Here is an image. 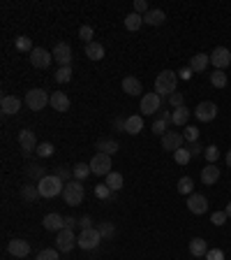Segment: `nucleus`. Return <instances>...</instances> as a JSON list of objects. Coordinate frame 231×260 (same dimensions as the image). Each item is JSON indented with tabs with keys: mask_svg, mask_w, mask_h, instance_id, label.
<instances>
[{
	"mask_svg": "<svg viewBox=\"0 0 231 260\" xmlns=\"http://www.w3.org/2000/svg\"><path fill=\"white\" fill-rule=\"evenodd\" d=\"M37 188H40L42 197H58L65 191V181L58 174H46L42 181H37Z\"/></svg>",
	"mask_w": 231,
	"mask_h": 260,
	"instance_id": "obj_1",
	"label": "nucleus"
},
{
	"mask_svg": "<svg viewBox=\"0 0 231 260\" xmlns=\"http://www.w3.org/2000/svg\"><path fill=\"white\" fill-rule=\"evenodd\" d=\"M176 86H178V74L171 72V70H162L155 79V93L160 95H174Z\"/></svg>",
	"mask_w": 231,
	"mask_h": 260,
	"instance_id": "obj_2",
	"label": "nucleus"
},
{
	"mask_svg": "<svg viewBox=\"0 0 231 260\" xmlns=\"http://www.w3.org/2000/svg\"><path fill=\"white\" fill-rule=\"evenodd\" d=\"M63 197H65V202L70 204V207H79V204L84 202V197H86V191H84V184L77 179H72L65 184V191H63Z\"/></svg>",
	"mask_w": 231,
	"mask_h": 260,
	"instance_id": "obj_3",
	"label": "nucleus"
},
{
	"mask_svg": "<svg viewBox=\"0 0 231 260\" xmlns=\"http://www.w3.org/2000/svg\"><path fill=\"white\" fill-rule=\"evenodd\" d=\"M99 242H102V235H99L97 228H86V230L79 232V237H77V246H81L84 251L97 249Z\"/></svg>",
	"mask_w": 231,
	"mask_h": 260,
	"instance_id": "obj_4",
	"label": "nucleus"
},
{
	"mask_svg": "<svg viewBox=\"0 0 231 260\" xmlns=\"http://www.w3.org/2000/svg\"><path fill=\"white\" fill-rule=\"evenodd\" d=\"M49 102H51V98H49V93H46L44 88H33V91H28V93H26V105H28L33 112H40V109H44Z\"/></svg>",
	"mask_w": 231,
	"mask_h": 260,
	"instance_id": "obj_5",
	"label": "nucleus"
},
{
	"mask_svg": "<svg viewBox=\"0 0 231 260\" xmlns=\"http://www.w3.org/2000/svg\"><path fill=\"white\" fill-rule=\"evenodd\" d=\"M91 170H92V174H97V177H106V174L111 172V156L97 151L91 160Z\"/></svg>",
	"mask_w": 231,
	"mask_h": 260,
	"instance_id": "obj_6",
	"label": "nucleus"
},
{
	"mask_svg": "<svg viewBox=\"0 0 231 260\" xmlns=\"http://www.w3.org/2000/svg\"><path fill=\"white\" fill-rule=\"evenodd\" d=\"M194 116L201 123L215 121V119H217V105H215V102H210V100L199 102V105H196V109H194Z\"/></svg>",
	"mask_w": 231,
	"mask_h": 260,
	"instance_id": "obj_7",
	"label": "nucleus"
},
{
	"mask_svg": "<svg viewBox=\"0 0 231 260\" xmlns=\"http://www.w3.org/2000/svg\"><path fill=\"white\" fill-rule=\"evenodd\" d=\"M185 146V137H183L181 132H176V130H169V132H164L162 135V149L164 151H178V149H183Z\"/></svg>",
	"mask_w": 231,
	"mask_h": 260,
	"instance_id": "obj_8",
	"label": "nucleus"
},
{
	"mask_svg": "<svg viewBox=\"0 0 231 260\" xmlns=\"http://www.w3.org/2000/svg\"><path fill=\"white\" fill-rule=\"evenodd\" d=\"M210 63L215 65V70H224L231 65V51L227 47H215L210 51Z\"/></svg>",
	"mask_w": 231,
	"mask_h": 260,
	"instance_id": "obj_9",
	"label": "nucleus"
},
{
	"mask_svg": "<svg viewBox=\"0 0 231 260\" xmlns=\"http://www.w3.org/2000/svg\"><path fill=\"white\" fill-rule=\"evenodd\" d=\"M74 246H77V237H74V232H72L70 228H63V230L58 232V237H56V249H58V251L70 253Z\"/></svg>",
	"mask_w": 231,
	"mask_h": 260,
	"instance_id": "obj_10",
	"label": "nucleus"
},
{
	"mask_svg": "<svg viewBox=\"0 0 231 260\" xmlns=\"http://www.w3.org/2000/svg\"><path fill=\"white\" fill-rule=\"evenodd\" d=\"M53 61H56L60 67H70L72 63V47L67 42H58L53 47Z\"/></svg>",
	"mask_w": 231,
	"mask_h": 260,
	"instance_id": "obj_11",
	"label": "nucleus"
},
{
	"mask_svg": "<svg viewBox=\"0 0 231 260\" xmlns=\"http://www.w3.org/2000/svg\"><path fill=\"white\" fill-rule=\"evenodd\" d=\"M51 61H53V54H49V51L42 49V47H35V49L30 51V63H33V67L44 70V67L51 65Z\"/></svg>",
	"mask_w": 231,
	"mask_h": 260,
	"instance_id": "obj_12",
	"label": "nucleus"
},
{
	"mask_svg": "<svg viewBox=\"0 0 231 260\" xmlns=\"http://www.w3.org/2000/svg\"><path fill=\"white\" fill-rule=\"evenodd\" d=\"M160 107H162V98L155 91L153 93H143V98H141V112H143V116L160 112Z\"/></svg>",
	"mask_w": 231,
	"mask_h": 260,
	"instance_id": "obj_13",
	"label": "nucleus"
},
{
	"mask_svg": "<svg viewBox=\"0 0 231 260\" xmlns=\"http://www.w3.org/2000/svg\"><path fill=\"white\" fill-rule=\"evenodd\" d=\"M19 144H21V149H23V153L28 156L30 151H37V137H35V130L33 128H26V130H21L19 132Z\"/></svg>",
	"mask_w": 231,
	"mask_h": 260,
	"instance_id": "obj_14",
	"label": "nucleus"
},
{
	"mask_svg": "<svg viewBox=\"0 0 231 260\" xmlns=\"http://www.w3.org/2000/svg\"><path fill=\"white\" fill-rule=\"evenodd\" d=\"M187 209L192 211V214H206L208 211V200H206V195H201V193H192L187 197Z\"/></svg>",
	"mask_w": 231,
	"mask_h": 260,
	"instance_id": "obj_15",
	"label": "nucleus"
},
{
	"mask_svg": "<svg viewBox=\"0 0 231 260\" xmlns=\"http://www.w3.org/2000/svg\"><path fill=\"white\" fill-rule=\"evenodd\" d=\"M7 251L14 256V258H26L30 253V244L26 242V239H12L7 244Z\"/></svg>",
	"mask_w": 231,
	"mask_h": 260,
	"instance_id": "obj_16",
	"label": "nucleus"
},
{
	"mask_svg": "<svg viewBox=\"0 0 231 260\" xmlns=\"http://www.w3.org/2000/svg\"><path fill=\"white\" fill-rule=\"evenodd\" d=\"M217 179H220V167H217L215 163H208V165L201 170V181L206 186H213V184H217Z\"/></svg>",
	"mask_w": 231,
	"mask_h": 260,
	"instance_id": "obj_17",
	"label": "nucleus"
},
{
	"mask_svg": "<svg viewBox=\"0 0 231 260\" xmlns=\"http://www.w3.org/2000/svg\"><path fill=\"white\" fill-rule=\"evenodd\" d=\"M0 109H2V114H16L21 109V100L16 95H5L0 100Z\"/></svg>",
	"mask_w": 231,
	"mask_h": 260,
	"instance_id": "obj_18",
	"label": "nucleus"
},
{
	"mask_svg": "<svg viewBox=\"0 0 231 260\" xmlns=\"http://www.w3.org/2000/svg\"><path fill=\"white\" fill-rule=\"evenodd\" d=\"M141 130H143V116L139 114H132L125 119V132L127 135H139Z\"/></svg>",
	"mask_w": 231,
	"mask_h": 260,
	"instance_id": "obj_19",
	"label": "nucleus"
},
{
	"mask_svg": "<svg viewBox=\"0 0 231 260\" xmlns=\"http://www.w3.org/2000/svg\"><path fill=\"white\" fill-rule=\"evenodd\" d=\"M208 63H210V54L199 51V54L192 56V61H189V70H192V72H203V70L208 67Z\"/></svg>",
	"mask_w": 231,
	"mask_h": 260,
	"instance_id": "obj_20",
	"label": "nucleus"
},
{
	"mask_svg": "<svg viewBox=\"0 0 231 260\" xmlns=\"http://www.w3.org/2000/svg\"><path fill=\"white\" fill-rule=\"evenodd\" d=\"M42 225L46 228V230H53V232H60L65 228V218L60 216V214H46L42 221Z\"/></svg>",
	"mask_w": 231,
	"mask_h": 260,
	"instance_id": "obj_21",
	"label": "nucleus"
},
{
	"mask_svg": "<svg viewBox=\"0 0 231 260\" xmlns=\"http://www.w3.org/2000/svg\"><path fill=\"white\" fill-rule=\"evenodd\" d=\"M49 105L56 109V112H67V109H70V98H67L63 91H56V93H51Z\"/></svg>",
	"mask_w": 231,
	"mask_h": 260,
	"instance_id": "obj_22",
	"label": "nucleus"
},
{
	"mask_svg": "<svg viewBox=\"0 0 231 260\" xmlns=\"http://www.w3.org/2000/svg\"><path fill=\"white\" fill-rule=\"evenodd\" d=\"M189 253L194 256V258H206V253H208V244H206V239L201 237H194L189 242Z\"/></svg>",
	"mask_w": 231,
	"mask_h": 260,
	"instance_id": "obj_23",
	"label": "nucleus"
},
{
	"mask_svg": "<svg viewBox=\"0 0 231 260\" xmlns=\"http://www.w3.org/2000/svg\"><path fill=\"white\" fill-rule=\"evenodd\" d=\"M123 91L127 95H141L143 93V86H141V81L137 77H125L123 79Z\"/></svg>",
	"mask_w": 231,
	"mask_h": 260,
	"instance_id": "obj_24",
	"label": "nucleus"
},
{
	"mask_svg": "<svg viewBox=\"0 0 231 260\" xmlns=\"http://www.w3.org/2000/svg\"><path fill=\"white\" fill-rule=\"evenodd\" d=\"M187 119H189V109L185 107V105L171 112V123L178 126V128H181V126H187Z\"/></svg>",
	"mask_w": 231,
	"mask_h": 260,
	"instance_id": "obj_25",
	"label": "nucleus"
},
{
	"mask_svg": "<svg viewBox=\"0 0 231 260\" xmlns=\"http://www.w3.org/2000/svg\"><path fill=\"white\" fill-rule=\"evenodd\" d=\"M86 56L91 58V61H102V58H104V47L99 42L86 44Z\"/></svg>",
	"mask_w": 231,
	"mask_h": 260,
	"instance_id": "obj_26",
	"label": "nucleus"
},
{
	"mask_svg": "<svg viewBox=\"0 0 231 260\" xmlns=\"http://www.w3.org/2000/svg\"><path fill=\"white\" fill-rule=\"evenodd\" d=\"M164 19H167V14H164L162 9H150V12L143 16V23H148V26H160V23H164Z\"/></svg>",
	"mask_w": 231,
	"mask_h": 260,
	"instance_id": "obj_27",
	"label": "nucleus"
},
{
	"mask_svg": "<svg viewBox=\"0 0 231 260\" xmlns=\"http://www.w3.org/2000/svg\"><path fill=\"white\" fill-rule=\"evenodd\" d=\"M26 177H28V179H37V181H42L44 177H46V172H44V167H42V165H37V163H33V165H26Z\"/></svg>",
	"mask_w": 231,
	"mask_h": 260,
	"instance_id": "obj_28",
	"label": "nucleus"
},
{
	"mask_svg": "<svg viewBox=\"0 0 231 260\" xmlns=\"http://www.w3.org/2000/svg\"><path fill=\"white\" fill-rule=\"evenodd\" d=\"M97 149H99V153H109V156H113V153L118 151V142H116V139H99Z\"/></svg>",
	"mask_w": 231,
	"mask_h": 260,
	"instance_id": "obj_29",
	"label": "nucleus"
},
{
	"mask_svg": "<svg viewBox=\"0 0 231 260\" xmlns=\"http://www.w3.org/2000/svg\"><path fill=\"white\" fill-rule=\"evenodd\" d=\"M106 186L118 193L120 188H123V174H120V172H109V174H106Z\"/></svg>",
	"mask_w": 231,
	"mask_h": 260,
	"instance_id": "obj_30",
	"label": "nucleus"
},
{
	"mask_svg": "<svg viewBox=\"0 0 231 260\" xmlns=\"http://www.w3.org/2000/svg\"><path fill=\"white\" fill-rule=\"evenodd\" d=\"M141 23H143V16L137 14V12H132V14H127V16H125V28H127V30H132V33L141 28Z\"/></svg>",
	"mask_w": 231,
	"mask_h": 260,
	"instance_id": "obj_31",
	"label": "nucleus"
},
{
	"mask_svg": "<svg viewBox=\"0 0 231 260\" xmlns=\"http://www.w3.org/2000/svg\"><path fill=\"white\" fill-rule=\"evenodd\" d=\"M21 197L26 200V202H35L37 197H42V195H40V188H37V186H30V184H28V186L21 188Z\"/></svg>",
	"mask_w": 231,
	"mask_h": 260,
	"instance_id": "obj_32",
	"label": "nucleus"
},
{
	"mask_svg": "<svg viewBox=\"0 0 231 260\" xmlns=\"http://www.w3.org/2000/svg\"><path fill=\"white\" fill-rule=\"evenodd\" d=\"M210 84L215 88H224L227 84H229V79H227V74H224V70H215V72L210 74Z\"/></svg>",
	"mask_w": 231,
	"mask_h": 260,
	"instance_id": "obj_33",
	"label": "nucleus"
},
{
	"mask_svg": "<svg viewBox=\"0 0 231 260\" xmlns=\"http://www.w3.org/2000/svg\"><path fill=\"white\" fill-rule=\"evenodd\" d=\"M53 79L58 84H70L72 81V67H58L56 74H53Z\"/></svg>",
	"mask_w": 231,
	"mask_h": 260,
	"instance_id": "obj_34",
	"label": "nucleus"
},
{
	"mask_svg": "<svg viewBox=\"0 0 231 260\" xmlns=\"http://www.w3.org/2000/svg\"><path fill=\"white\" fill-rule=\"evenodd\" d=\"M178 193L192 195V193H194V181L189 179V177H183V179L178 181Z\"/></svg>",
	"mask_w": 231,
	"mask_h": 260,
	"instance_id": "obj_35",
	"label": "nucleus"
},
{
	"mask_svg": "<svg viewBox=\"0 0 231 260\" xmlns=\"http://www.w3.org/2000/svg\"><path fill=\"white\" fill-rule=\"evenodd\" d=\"M72 170H74V179H77V181H84L86 177H88V172H92L91 165H86V163H77Z\"/></svg>",
	"mask_w": 231,
	"mask_h": 260,
	"instance_id": "obj_36",
	"label": "nucleus"
},
{
	"mask_svg": "<svg viewBox=\"0 0 231 260\" xmlns=\"http://www.w3.org/2000/svg\"><path fill=\"white\" fill-rule=\"evenodd\" d=\"M174 160H176V163H178V165H187L189 160H192V153H189L187 149L183 146V149H178V151L174 153Z\"/></svg>",
	"mask_w": 231,
	"mask_h": 260,
	"instance_id": "obj_37",
	"label": "nucleus"
},
{
	"mask_svg": "<svg viewBox=\"0 0 231 260\" xmlns=\"http://www.w3.org/2000/svg\"><path fill=\"white\" fill-rule=\"evenodd\" d=\"M183 137H185V142H199V128H194V126H185Z\"/></svg>",
	"mask_w": 231,
	"mask_h": 260,
	"instance_id": "obj_38",
	"label": "nucleus"
},
{
	"mask_svg": "<svg viewBox=\"0 0 231 260\" xmlns=\"http://www.w3.org/2000/svg\"><path fill=\"white\" fill-rule=\"evenodd\" d=\"M203 156H206V160L208 163H217V158H220V149H217L215 144H210L203 149Z\"/></svg>",
	"mask_w": 231,
	"mask_h": 260,
	"instance_id": "obj_39",
	"label": "nucleus"
},
{
	"mask_svg": "<svg viewBox=\"0 0 231 260\" xmlns=\"http://www.w3.org/2000/svg\"><path fill=\"white\" fill-rule=\"evenodd\" d=\"M53 151H56V149H53V144H49V142H44V144L37 146V156H40V158H51Z\"/></svg>",
	"mask_w": 231,
	"mask_h": 260,
	"instance_id": "obj_40",
	"label": "nucleus"
},
{
	"mask_svg": "<svg viewBox=\"0 0 231 260\" xmlns=\"http://www.w3.org/2000/svg\"><path fill=\"white\" fill-rule=\"evenodd\" d=\"M97 230H99V235H102V237H106V239H111L113 235H116V225H113V223H106V221H104V223L99 225Z\"/></svg>",
	"mask_w": 231,
	"mask_h": 260,
	"instance_id": "obj_41",
	"label": "nucleus"
},
{
	"mask_svg": "<svg viewBox=\"0 0 231 260\" xmlns=\"http://www.w3.org/2000/svg\"><path fill=\"white\" fill-rule=\"evenodd\" d=\"M92 35H95V30H92L91 26H81V28H79V37H81L86 44L92 42Z\"/></svg>",
	"mask_w": 231,
	"mask_h": 260,
	"instance_id": "obj_42",
	"label": "nucleus"
},
{
	"mask_svg": "<svg viewBox=\"0 0 231 260\" xmlns=\"http://www.w3.org/2000/svg\"><path fill=\"white\" fill-rule=\"evenodd\" d=\"M35 260H58V249H44L37 253Z\"/></svg>",
	"mask_w": 231,
	"mask_h": 260,
	"instance_id": "obj_43",
	"label": "nucleus"
},
{
	"mask_svg": "<svg viewBox=\"0 0 231 260\" xmlns=\"http://www.w3.org/2000/svg\"><path fill=\"white\" fill-rule=\"evenodd\" d=\"M16 49H19V51H33V42H30V37H26V35L16 37Z\"/></svg>",
	"mask_w": 231,
	"mask_h": 260,
	"instance_id": "obj_44",
	"label": "nucleus"
},
{
	"mask_svg": "<svg viewBox=\"0 0 231 260\" xmlns=\"http://www.w3.org/2000/svg\"><path fill=\"white\" fill-rule=\"evenodd\" d=\"M134 12H137V14H141V16H146L148 12H150L146 0H137V2H134Z\"/></svg>",
	"mask_w": 231,
	"mask_h": 260,
	"instance_id": "obj_45",
	"label": "nucleus"
},
{
	"mask_svg": "<svg viewBox=\"0 0 231 260\" xmlns=\"http://www.w3.org/2000/svg\"><path fill=\"white\" fill-rule=\"evenodd\" d=\"M227 211H215V214H213V216H210V223L213 225H224V221H227Z\"/></svg>",
	"mask_w": 231,
	"mask_h": 260,
	"instance_id": "obj_46",
	"label": "nucleus"
},
{
	"mask_svg": "<svg viewBox=\"0 0 231 260\" xmlns=\"http://www.w3.org/2000/svg\"><path fill=\"white\" fill-rule=\"evenodd\" d=\"M206 260H224V251L222 249H208Z\"/></svg>",
	"mask_w": 231,
	"mask_h": 260,
	"instance_id": "obj_47",
	"label": "nucleus"
},
{
	"mask_svg": "<svg viewBox=\"0 0 231 260\" xmlns=\"http://www.w3.org/2000/svg\"><path fill=\"white\" fill-rule=\"evenodd\" d=\"M58 177H60V179H63L65 181V184H67V181H72L70 179V174H74V170H70V167H65V165H60V167H58Z\"/></svg>",
	"mask_w": 231,
	"mask_h": 260,
	"instance_id": "obj_48",
	"label": "nucleus"
},
{
	"mask_svg": "<svg viewBox=\"0 0 231 260\" xmlns=\"http://www.w3.org/2000/svg\"><path fill=\"white\" fill-rule=\"evenodd\" d=\"M111 193H113V191L106 186V184H102V186L95 188V195H97V197H106V200H109V195H111Z\"/></svg>",
	"mask_w": 231,
	"mask_h": 260,
	"instance_id": "obj_49",
	"label": "nucleus"
},
{
	"mask_svg": "<svg viewBox=\"0 0 231 260\" xmlns=\"http://www.w3.org/2000/svg\"><path fill=\"white\" fill-rule=\"evenodd\" d=\"M169 102H171V107H174V109H178V107H183V105H185V102H183V93L169 95Z\"/></svg>",
	"mask_w": 231,
	"mask_h": 260,
	"instance_id": "obj_50",
	"label": "nucleus"
},
{
	"mask_svg": "<svg viewBox=\"0 0 231 260\" xmlns=\"http://www.w3.org/2000/svg\"><path fill=\"white\" fill-rule=\"evenodd\" d=\"M185 149H187V151L192 153V156H199V153L203 151V146L199 144V142H187V146H185Z\"/></svg>",
	"mask_w": 231,
	"mask_h": 260,
	"instance_id": "obj_51",
	"label": "nucleus"
},
{
	"mask_svg": "<svg viewBox=\"0 0 231 260\" xmlns=\"http://www.w3.org/2000/svg\"><path fill=\"white\" fill-rule=\"evenodd\" d=\"M164 130H167V123L162 121V119H157V121L153 123V132L155 135H164Z\"/></svg>",
	"mask_w": 231,
	"mask_h": 260,
	"instance_id": "obj_52",
	"label": "nucleus"
},
{
	"mask_svg": "<svg viewBox=\"0 0 231 260\" xmlns=\"http://www.w3.org/2000/svg\"><path fill=\"white\" fill-rule=\"evenodd\" d=\"M92 221H91V216H84L81 221H79V225H81V230H86V228H92Z\"/></svg>",
	"mask_w": 231,
	"mask_h": 260,
	"instance_id": "obj_53",
	"label": "nucleus"
},
{
	"mask_svg": "<svg viewBox=\"0 0 231 260\" xmlns=\"http://www.w3.org/2000/svg\"><path fill=\"white\" fill-rule=\"evenodd\" d=\"M178 74H181V79H189V77H192V70H189V65H187V67H183Z\"/></svg>",
	"mask_w": 231,
	"mask_h": 260,
	"instance_id": "obj_54",
	"label": "nucleus"
},
{
	"mask_svg": "<svg viewBox=\"0 0 231 260\" xmlns=\"http://www.w3.org/2000/svg\"><path fill=\"white\" fill-rule=\"evenodd\" d=\"M77 223H79L77 218H72V216H67V218H65V228H70V230H72V228H74Z\"/></svg>",
	"mask_w": 231,
	"mask_h": 260,
	"instance_id": "obj_55",
	"label": "nucleus"
},
{
	"mask_svg": "<svg viewBox=\"0 0 231 260\" xmlns=\"http://www.w3.org/2000/svg\"><path fill=\"white\" fill-rule=\"evenodd\" d=\"M116 130H123V132H125V121H123V119H116Z\"/></svg>",
	"mask_w": 231,
	"mask_h": 260,
	"instance_id": "obj_56",
	"label": "nucleus"
},
{
	"mask_svg": "<svg viewBox=\"0 0 231 260\" xmlns=\"http://www.w3.org/2000/svg\"><path fill=\"white\" fill-rule=\"evenodd\" d=\"M162 121H164V123H171V114H169V112H162Z\"/></svg>",
	"mask_w": 231,
	"mask_h": 260,
	"instance_id": "obj_57",
	"label": "nucleus"
},
{
	"mask_svg": "<svg viewBox=\"0 0 231 260\" xmlns=\"http://www.w3.org/2000/svg\"><path fill=\"white\" fill-rule=\"evenodd\" d=\"M224 211H227V216H229V218H231V202H229V204H227V207H224Z\"/></svg>",
	"mask_w": 231,
	"mask_h": 260,
	"instance_id": "obj_58",
	"label": "nucleus"
},
{
	"mask_svg": "<svg viewBox=\"0 0 231 260\" xmlns=\"http://www.w3.org/2000/svg\"><path fill=\"white\" fill-rule=\"evenodd\" d=\"M227 165L231 167V149H229V153H227Z\"/></svg>",
	"mask_w": 231,
	"mask_h": 260,
	"instance_id": "obj_59",
	"label": "nucleus"
}]
</instances>
